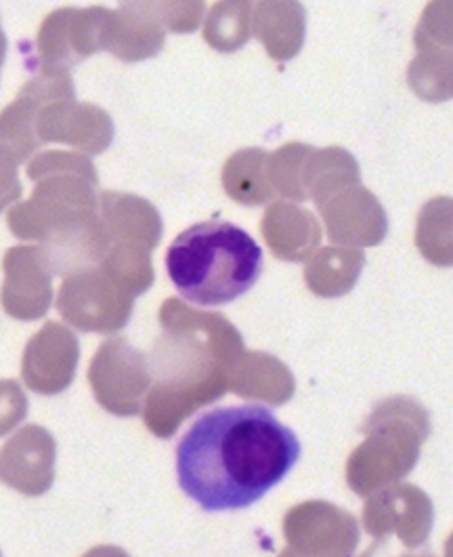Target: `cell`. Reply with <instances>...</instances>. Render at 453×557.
Listing matches in <instances>:
<instances>
[{
  "mask_svg": "<svg viewBox=\"0 0 453 557\" xmlns=\"http://www.w3.org/2000/svg\"><path fill=\"white\" fill-rule=\"evenodd\" d=\"M101 218L112 243L155 248L162 236V221L148 200L133 194L103 191Z\"/></svg>",
  "mask_w": 453,
  "mask_h": 557,
  "instance_id": "obj_14",
  "label": "cell"
},
{
  "mask_svg": "<svg viewBox=\"0 0 453 557\" xmlns=\"http://www.w3.org/2000/svg\"><path fill=\"white\" fill-rule=\"evenodd\" d=\"M284 532L290 541L286 554H319L324 536L326 554L347 556L357 547V524L355 518L330 503H304L294 507L286 522Z\"/></svg>",
  "mask_w": 453,
  "mask_h": 557,
  "instance_id": "obj_10",
  "label": "cell"
},
{
  "mask_svg": "<svg viewBox=\"0 0 453 557\" xmlns=\"http://www.w3.org/2000/svg\"><path fill=\"white\" fill-rule=\"evenodd\" d=\"M252 32L272 60L290 62L304 47L306 9L301 0H259Z\"/></svg>",
  "mask_w": 453,
  "mask_h": 557,
  "instance_id": "obj_11",
  "label": "cell"
},
{
  "mask_svg": "<svg viewBox=\"0 0 453 557\" xmlns=\"http://www.w3.org/2000/svg\"><path fill=\"white\" fill-rule=\"evenodd\" d=\"M252 0H218L206 15L204 40L218 53H236L254 36Z\"/></svg>",
  "mask_w": 453,
  "mask_h": 557,
  "instance_id": "obj_21",
  "label": "cell"
},
{
  "mask_svg": "<svg viewBox=\"0 0 453 557\" xmlns=\"http://www.w3.org/2000/svg\"><path fill=\"white\" fill-rule=\"evenodd\" d=\"M164 40L166 30L130 11H103L101 51L112 53L121 62H143L155 58L164 49Z\"/></svg>",
  "mask_w": 453,
  "mask_h": 557,
  "instance_id": "obj_15",
  "label": "cell"
},
{
  "mask_svg": "<svg viewBox=\"0 0 453 557\" xmlns=\"http://www.w3.org/2000/svg\"><path fill=\"white\" fill-rule=\"evenodd\" d=\"M299 459V437L269 408L227 406L202 414L183 435L177 475L204 511H234L272 493Z\"/></svg>",
  "mask_w": 453,
  "mask_h": 557,
  "instance_id": "obj_1",
  "label": "cell"
},
{
  "mask_svg": "<svg viewBox=\"0 0 453 557\" xmlns=\"http://www.w3.org/2000/svg\"><path fill=\"white\" fill-rule=\"evenodd\" d=\"M24 248L28 272H24L26 268L15 248H11L4 259L7 282L24 284L15 288V295L4 297V310L20 320H32V318H40L45 311L49 310V304L53 297V290H51L53 272L49 274L51 265L42 248Z\"/></svg>",
  "mask_w": 453,
  "mask_h": 557,
  "instance_id": "obj_13",
  "label": "cell"
},
{
  "mask_svg": "<svg viewBox=\"0 0 453 557\" xmlns=\"http://www.w3.org/2000/svg\"><path fill=\"white\" fill-rule=\"evenodd\" d=\"M160 320L164 331L150 358L153 385L143 419L158 437H171L183 419L223 398L246 351L240 333L225 315L191 310L168 299Z\"/></svg>",
  "mask_w": 453,
  "mask_h": 557,
  "instance_id": "obj_2",
  "label": "cell"
},
{
  "mask_svg": "<svg viewBox=\"0 0 453 557\" xmlns=\"http://www.w3.org/2000/svg\"><path fill=\"white\" fill-rule=\"evenodd\" d=\"M407 83L412 91L428 103H441L453 97V49H416L410 63Z\"/></svg>",
  "mask_w": 453,
  "mask_h": 557,
  "instance_id": "obj_22",
  "label": "cell"
},
{
  "mask_svg": "<svg viewBox=\"0 0 453 557\" xmlns=\"http://www.w3.org/2000/svg\"><path fill=\"white\" fill-rule=\"evenodd\" d=\"M416 49H453V0H430L414 32Z\"/></svg>",
  "mask_w": 453,
  "mask_h": 557,
  "instance_id": "obj_26",
  "label": "cell"
},
{
  "mask_svg": "<svg viewBox=\"0 0 453 557\" xmlns=\"http://www.w3.org/2000/svg\"><path fill=\"white\" fill-rule=\"evenodd\" d=\"M311 150L313 148L306 144H288L269 156V175L275 194L292 202L309 200L304 191V164Z\"/></svg>",
  "mask_w": 453,
  "mask_h": 557,
  "instance_id": "obj_25",
  "label": "cell"
},
{
  "mask_svg": "<svg viewBox=\"0 0 453 557\" xmlns=\"http://www.w3.org/2000/svg\"><path fill=\"white\" fill-rule=\"evenodd\" d=\"M89 379L97 403L118 417L139 414L153 385L148 358L124 337H112L97 349Z\"/></svg>",
  "mask_w": 453,
  "mask_h": 557,
  "instance_id": "obj_6",
  "label": "cell"
},
{
  "mask_svg": "<svg viewBox=\"0 0 453 557\" xmlns=\"http://www.w3.org/2000/svg\"><path fill=\"white\" fill-rule=\"evenodd\" d=\"M269 156L261 148H248L231 156L223 169L227 196L243 207H261L273 200L277 194L269 175Z\"/></svg>",
  "mask_w": 453,
  "mask_h": 557,
  "instance_id": "obj_17",
  "label": "cell"
},
{
  "mask_svg": "<svg viewBox=\"0 0 453 557\" xmlns=\"http://www.w3.org/2000/svg\"><path fill=\"white\" fill-rule=\"evenodd\" d=\"M105 7L58 9L42 22L36 47L42 72H70L76 63L101 51Z\"/></svg>",
  "mask_w": 453,
  "mask_h": 557,
  "instance_id": "obj_7",
  "label": "cell"
},
{
  "mask_svg": "<svg viewBox=\"0 0 453 557\" xmlns=\"http://www.w3.org/2000/svg\"><path fill=\"white\" fill-rule=\"evenodd\" d=\"M336 245L376 247L389 232L387 213L378 198L362 184L344 187L317 207Z\"/></svg>",
  "mask_w": 453,
  "mask_h": 557,
  "instance_id": "obj_9",
  "label": "cell"
},
{
  "mask_svg": "<svg viewBox=\"0 0 453 557\" xmlns=\"http://www.w3.org/2000/svg\"><path fill=\"white\" fill-rule=\"evenodd\" d=\"M362 184L360 164L342 148L311 150L304 164V191L317 207L344 187Z\"/></svg>",
  "mask_w": 453,
  "mask_h": 557,
  "instance_id": "obj_18",
  "label": "cell"
},
{
  "mask_svg": "<svg viewBox=\"0 0 453 557\" xmlns=\"http://www.w3.org/2000/svg\"><path fill=\"white\" fill-rule=\"evenodd\" d=\"M58 310L80 331L112 333L126 326L133 311V295L101 265H87L63 280Z\"/></svg>",
  "mask_w": 453,
  "mask_h": 557,
  "instance_id": "obj_5",
  "label": "cell"
},
{
  "mask_svg": "<svg viewBox=\"0 0 453 557\" xmlns=\"http://www.w3.org/2000/svg\"><path fill=\"white\" fill-rule=\"evenodd\" d=\"M365 257L351 248H324L306 265L304 280L319 297H340L349 293L362 274Z\"/></svg>",
  "mask_w": 453,
  "mask_h": 557,
  "instance_id": "obj_19",
  "label": "cell"
},
{
  "mask_svg": "<svg viewBox=\"0 0 453 557\" xmlns=\"http://www.w3.org/2000/svg\"><path fill=\"white\" fill-rule=\"evenodd\" d=\"M229 387L242 398L284 404L294 394V379L279 360L254 351L243 354L242 360L231 374Z\"/></svg>",
  "mask_w": 453,
  "mask_h": 557,
  "instance_id": "obj_16",
  "label": "cell"
},
{
  "mask_svg": "<svg viewBox=\"0 0 453 557\" xmlns=\"http://www.w3.org/2000/svg\"><path fill=\"white\" fill-rule=\"evenodd\" d=\"M365 442L351 455L347 480L360 496L403 480L420 457L430 419L420 404L394 396L378 404L363 425Z\"/></svg>",
  "mask_w": 453,
  "mask_h": 557,
  "instance_id": "obj_4",
  "label": "cell"
},
{
  "mask_svg": "<svg viewBox=\"0 0 453 557\" xmlns=\"http://www.w3.org/2000/svg\"><path fill=\"white\" fill-rule=\"evenodd\" d=\"M261 232L277 259L304 261L322 243V227L315 215L294 202H273Z\"/></svg>",
  "mask_w": 453,
  "mask_h": 557,
  "instance_id": "obj_12",
  "label": "cell"
},
{
  "mask_svg": "<svg viewBox=\"0 0 453 557\" xmlns=\"http://www.w3.org/2000/svg\"><path fill=\"white\" fill-rule=\"evenodd\" d=\"M445 552H448V556H453V534L452 539H450V543H448V549H445Z\"/></svg>",
  "mask_w": 453,
  "mask_h": 557,
  "instance_id": "obj_27",
  "label": "cell"
},
{
  "mask_svg": "<svg viewBox=\"0 0 453 557\" xmlns=\"http://www.w3.org/2000/svg\"><path fill=\"white\" fill-rule=\"evenodd\" d=\"M121 9L143 17L162 30L191 34L202 26L206 0H118Z\"/></svg>",
  "mask_w": 453,
  "mask_h": 557,
  "instance_id": "obj_23",
  "label": "cell"
},
{
  "mask_svg": "<svg viewBox=\"0 0 453 557\" xmlns=\"http://www.w3.org/2000/svg\"><path fill=\"white\" fill-rule=\"evenodd\" d=\"M49 351L45 349L42 341L38 337L28 343L26 349V358H24V381L28 383V387L38 392V394H49V383H51V367H55L61 372V376L72 383L74 371H76V362H78V343L74 339L72 333L65 335V339L61 341L55 356H47Z\"/></svg>",
  "mask_w": 453,
  "mask_h": 557,
  "instance_id": "obj_24",
  "label": "cell"
},
{
  "mask_svg": "<svg viewBox=\"0 0 453 557\" xmlns=\"http://www.w3.org/2000/svg\"><path fill=\"white\" fill-rule=\"evenodd\" d=\"M416 247L437 268L453 265V198L437 196L424 205L416 225Z\"/></svg>",
  "mask_w": 453,
  "mask_h": 557,
  "instance_id": "obj_20",
  "label": "cell"
},
{
  "mask_svg": "<svg viewBox=\"0 0 453 557\" xmlns=\"http://www.w3.org/2000/svg\"><path fill=\"white\" fill-rule=\"evenodd\" d=\"M363 527L378 541L397 532L405 547L416 549L430 534L432 503L416 486H387L385 493L367 500L363 509Z\"/></svg>",
  "mask_w": 453,
  "mask_h": 557,
  "instance_id": "obj_8",
  "label": "cell"
},
{
  "mask_svg": "<svg viewBox=\"0 0 453 557\" xmlns=\"http://www.w3.org/2000/svg\"><path fill=\"white\" fill-rule=\"evenodd\" d=\"M166 272L189 304L227 306L263 274V250L242 227L204 221L181 232L166 252Z\"/></svg>",
  "mask_w": 453,
  "mask_h": 557,
  "instance_id": "obj_3",
  "label": "cell"
}]
</instances>
